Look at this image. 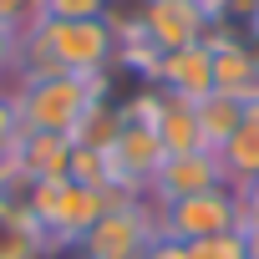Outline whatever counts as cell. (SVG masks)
<instances>
[{
    "label": "cell",
    "instance_id": "6",
    "mask_svg": "<svg viewBox=\"0 0 259 259\" xmlns=\"http://www.w3.org/2000/svg\"><path fill=\"white\" fill-rule=\"evenodd\" d=\"M153 92L178 97V102H203L213 92V46L198 41V46L163 51L153 61Z\"/></svg>",
    "mask_w": 259,
    "mask_h": 259
},
{
    "label": "cell",
    "instance_id": "16",
    "mask_svg": "<svg viewBox=\"0 0 259 259\" xmlns=\"http://www.w3.org/2000/svg\"><path fill=\"white\" fill-rule=\"evenodd\" d=\"M16 51H21V31L0 26V71H11V66H16Z\"/></svg>",
    "mask_w": 259,
    "mask_h": 259
},
{
    "label": "cell",
    "instance_id": "4",
    "mask_svg": "<svg viewBox=\"0 0 259 259\" xmlns=\"http://www.w3.org/2000/svg\"><path fill=\"white\" fill-rule=\"evenodd\" d=\"M213 36V16L198 0H143V26L138 41L148 51H178V46H198Z\"/></svg>",
    "mask_w": 259,
    "mask_h": 259
},
{
    "label": "cell",
    "instance_id": "1",
    "mask_svg": "<svg viewBox=\"0 0 259 259\" xmlns=\"http://www.w3.org/2000/svg\"><path fill=\"white\" fill-rule=\"evenodd\" d=\"M21 133H56V138H76L81 117L102 102V76H71V71H51V76H31L16 81L11 92Z\"/></svg>",
    "mask_w": 259,
    "mask_h": 259
},
{
    "label": "cell",
    "instance_id": "2",
    "mask_svg": "<svg viewBox=\"0 0 259 259\" xmlns=\"http://www.w3.org/2000/svg\"><path fill=\"white\" fill-rule=\"evenodd\" d=\"M56 71H71V76H102L117 56V36L107 21H36L26 31Z\"/></svg>",
    "mask_w": 259,
    "mask_h": 259
},
{
    "label": "cell",
    "instance_id": "12",
    "mask_svg": "<svg viewBox=\"0 0 259 259\" xmlns=\"http://www.w3.org/2000/svg\"><path fill=\"white\" fill-rule=\"evenodd\" d=\"M183 259H249V254H244V234H219V239L183 244Z\"/></svg>",
    "mask_w": 259,
    "mask_h": 259
},
{
    "label": "cell",
    "instance_id": "11",
    "mask_svg": "<svg viewBox=\"0 0 259 259\" xmlns=\"http://www.w3.org/2000/svg\"><path fill=\"white\" fill-rule=\"evenodd\" d=\"M112 0H41V21H107Z\"/></svg>",
    "mask_w": 259,
    "mask_h": 259
},
{
    "label": "cell",
    "instance_id": "5",
    "mask_svg": "<svg viewBox=\"0 0 259 259\" xmlns=\"http://www.w3.org/2000/svg\"><path fill=\"white\" fill-rule=\"evenodd\" d=\"M168 234V244H198V239H219V234H239V203L234 188H213L183 203H168V219L158 224V239Z\"/></svg>",
    "mask_w": 259,
    "mask_h": 259
},
{
    "label": "cell",
    "instance_id": "3",
    "mask_svg": "<svg viewBox=\"0 0 259 259\" xmlns=\"http://www.w3.org/2000/svg\"><path fill=\"white\" fill-rule=\"evenodd\" d=\"M153 234H158V224L143 213V203L122 198V203H112L92 224V234L81 239V249H87V259H143L153 249Z\"/></svg>",
    "mask_w": 259,
    "mask_h": 259
},
{
    "label": "cell",
    "instance_id": "15",
    "mask_svg": "<svg viewBox=\"0 0 259 259\" xmlns=\"http://www.w3.org/2000/svg\"><path fill=\"white\" fill-rule=\"evenodd\" d=\"M234 203H239V229H259V178L239 183L234 188Z\"/></svg>",
    "mask_w": 259,
    "mask_h": 259
},
{
    "label": "cell",
    "instance_id": "17",
    "mask_svg": "<svg viewBox=\"0 0 259 259\" xmlns=\"http://www.w3.org/2000/svg\"><path fill=\"white\" fill-rule=\"evenodd\" d=\"M239 234H244V254L259 259V229H239Z\"/></svg>",
    "mask_w": 259,
    "mask_h": 259
},
{
    "label": "cell",
    "instance_id": "8",
    "mask_svg": "<svg viewBox=\"0 0 259 259\" xmlns=\"http://www.w3.org/2000/svg\"><path fill=\"white\" fill-rule=\"evenodd\" d=\"M213 92L234 97V102H254L259 97V61L249 51V41H234V36H213Z\"/></svg>",
    "mask_w": 259,
    "mask_h": 259
},
{
    "label": "cell",
    "instance_id": "13",
    "mask_svg": "<svg viewBox=\"0 0 259 259\" xmlns=\"http://www.w3.org/2000/svg\"><path fill=\"white\" fill-rule=\"evenodd\" d=\"M41 21V0H0V26H11V31H31Z\"/></svg>",
    "mask_w": 259,
    "mask_h": 259
},
{
    "label": "cell",
    "instance_id": "14",
    "mask_svg": "<svg viewBox=\"0 0 259 259\" xmlns=\"http://www.w3.org/2000/svg\"><path fill=\"white\" fill-rule=\"evenodd\" d=\"M16 143H21L16 107H11V97H0V163H11V158H16Z\"/></svg>",
    "mask_w": 259,
    "mask_h": 259
},
{
    "label": "cell",
    "instance_id": "7",
    "mask_svg": "<svg viewBox=\"0 0 259 259\" xmlns=\"http://www.w3.org/2000/svg\"><path fill=\"white\" fill-rule=\"evenodd\" d=\"M213 188H229V183H224L219 153H208V148L163 158V168L153 178V193L168 198V203H183V198H198V193H213Z\"/></svg>",
    "mask_w": 259,
    "mask_h": 259
},
{
    "label": "cell",
    "instance_id": "10",
    "mask_svg": "<svg viewBox=\"0 0 259 259\" xmlns=\"http://www.w3.org/2000/svg\"><path fill=\"white\" fill-rule=\"evenodd\" d=\"M193 112H198V133H203V148L208 153H219L234 138V127L244 122V102H234L224 92H208L203 102H193Z\"/></svg>",
    "mask_w": 259,
    "mask_h": 259
},
{
    "label": "cell",
    "instance_id": "9",
    "mask_svg": "<svg viewBox=\"0 0 259 259\" xmlns=\"http://www.w3.org/2000/svg\"><path fill=\"white\" fill-rule=\"evenodd\" d=\"M16 163H21L36 183H66V178H71V138H56V133H21Z\"/></svg>",
    "mask_w": 259,
    "mask_h": 259
}]
</instances>
